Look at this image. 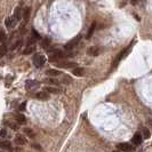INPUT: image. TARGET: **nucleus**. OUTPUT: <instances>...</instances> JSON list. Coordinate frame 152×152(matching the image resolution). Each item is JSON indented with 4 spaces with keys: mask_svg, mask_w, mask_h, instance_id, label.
I'll list each match as a JSON object with an SVG mask.
<instances>
[{
    "mask_svg": "<svg viewBox=\"0 0 152 152\" xmlns=\"http://www.w3.org/2000/svg\"><path fill=\"white\" fill-rule=\"evenodd\" d=\"M16 23H17V21H16L13 16H10V17L6 18V21H5V24H6L7 28H13V26H15Z\"/></svg>",
    "mask_w": 152,
    "mask_h": 152,
    "instance_id": "nucleus-10",
    "label": "nucleus"
},
{
    "mask_svg": "<svg viewBox=\"0 0 152 152\" xmlns=\"http://www.w3.org/2000/svg\"><path fill=\"white\" fill-rule=\"evenodd\" d=\"M132 46H133V45H130L129 47H127V48H125V49L122 50L121 53L119 54V55H118V56H117V57L114 58L113 64H112V65H113V68H115V66H117V65L119 64V62H120V61H121V60H122V57H125V56H126L127 54L129 53V52H130V48H132Z\"/></svg>",
    "mask_w": 152,
    "mask_h": 152,
    "instance_id": "nucleus-3",
    "label": "nucleus"
},
{
    "mask_svg": "<svg viewBox=\"0 0 152 152\" xmlns=\"http://www.w3.org/2000/svg\"><path fill=\"white\" fill-rule=\"evenodd\" d=\"M15 119L17 120V122H18V124H21V125H23V124H25V122H26L25 115H23V114H16Z\"/></svg>",
    "mask_w": 152,
    "mask_h": 152,
    "instance_id": "nucleus-19",
    "label": "nucleus"
},
{
    "mask_svg": "<svg viewBox=\"0 0 152 152\" xmlns=\"http://www.w3.org/2000/svg\"><path fill=\"white\" fill-rule=\"evenodd\" d=\"M6 53H7V47L5 45H1V47H0V57L4 56Z\"/></svg>",
    "mask_w": 152,
    "mask_h": 152,
    "instance_id": "nucleus-24",
    "label": "nucleus"
},
{
    "mask_svg": "<svg viewBox=\"0 0 152 152\" xmlns=\"http://www.w3.org/2000/svg\"><path fill=\"white\" fill-rule=\"evenodd\" d=\"M143 134H144L145 138H149L150 137V132L146 129V128H143Z\"/></svg>",
    "mask_w": 152,
    "mask_h": 152,
    "instance_id": "nucleus-26",
    "label": "nucleus"
},
{
    "mask_svg": "<svg viewBox=\"0 0 152 152\" xmlns=\"http://www.w3.org/2000/svg\"><path fill=\"white\" fill-rule=\"evenodd\" d=\"M81 40V36H77L75 39H72L70 42H68L66 45L64 46V49H66V50H70V49H72V48H75L78 44H79V41Z\"/></svg>",
    "mask_w": 152,
    "mask_h": 152,
    "instance_id": "nucleus-5",
    "label": "nucleus"
},
{
    "mask_svg": "<svg viewBox=\"0 0 152 152\" xmlns=\"http://www.w3.org/2000/svg\"><path fill=\"white\" fill-rule=\"evenodd\" d=\"M64 57H65V54L63 53V52H61V50H54L53 53L49 54V62L56 63L58 60H62Z\"/></svg>",
    "mask_w": 152,
    "mask_h": 152,
    "instance_id": "nucleus-1",
    "label": "nucleus"
},
{
    "mask_svg": "<svg viewBox=\"0 0 152 152\" xmlns=\"http://www.w3.org/2000/svg\"><path fill=\"white\" fill-rule=\"evenodd\" d=\"M24 109H25V103H22V104L20 105V110H21V111H23Z\"/></svg>",
    "mask_w": 152,
    "mask_h": 152,
    "instance_id": "nucleus-30",
    "label": "nucleus"
},
{
    "mask_svg": "<svg viewBox=\"0 0 152 152\" xmlns=\"http://www.w3.org/2000/svg\"><path fill=\"white\" fill-rule=\"evenodd\" d=\"M0 152H2V151H0Z\"/></svg>",
    "mask_w": 152,
    "mask_h": 152,
    "instance_id": "nucleus-33",
    "label": "nucleus"
},
{
    "mask_svg": "<svg viewBox=\"0 0 152 152\" xmlns=\"http://www.w3.org/2000/svg\"><path fill=\"white\" fill-rule=\"evenodd\" d=\"M57 66L58 68H64V69H71V68H77V63L75 62H61V63H57Z\"/></svg>",
    "mask_w": 152,
    "mask_h": 152,
    "instance_id": "nucleus-6",
    "label": "nucleus"
},
{
    "mask_svg": "<svg viewBox=\"0 0 152 152\" xmlns=\"http://www.w3.org/2000/svg\"><path fill=\"white\" fill-rule=\"evenodd\" d=\"M46 75L49 77H56V76H61L62 72L58 71V70H54V69H49L46 71Z\"/></svg>",
    "mask_w": 152,
    "mask_h": 152,
    "instance_id": "nucleus-15",
    "label": "nucleus"
},
{
    "mask_svg": "<svg viewBox=\"0 0 152 152\" xmlns=\"http://www.w3.org/2000/svg\"><path fill=\"white\" fill-rule=\"evenodd\" d=\"M6 134H7V132L5 129H0V136L1 137H4V136H6Z\"/></svg>",
    "mask_w": 152,
    "mask_h": 152,
    "instance_id": "nucleus-29",
    "label": "nucleus"
},
{
    "mask_svg": "<svg viewBox=\"0 0 152 152\" xmlns=\"http://www.w3.org/2000/svg\"><path fill=\"white\" fill-rule=\"evenodd\" d=\"M45 83L47 84H52V85H58V80H56V79H54V78H47L45 79Z\"/></svg>",
    "mask_w": 152,
    "mask_h": 152,
    "instance_id": "nucleus-23",
    "label": "nucleus"
},
{
    "mask_svg": "<svg viewBox=\"0 0 152 152\" xmlns=\"http://www.w3.org/2000/svg\"><path fill=\"white\" fill-rule=\"evenodd\" d=\"M142 142H143V137H142V135H141L140 133H136V134L133 136V138H132V143L134 145H141Z\"/></svg>",
    "mask_w": 152,
    "mask_h": 152,
    "instance_id": "nucleus-7",
    "label": "nucleus"
},
{
    "mask_svg": "<svg viewBox=\"0 0 152 152\" xmlns=\"http://www.w3.org/2000/svg\"><path fill=\"white\" fill-rule=\"evenodd\" d=\"M113 152H118V151H113Z\"/></svg>",
    "mask_w": 152,
    "mask_h": 152,
    "instance_id": "nucleus-32",
    "label": "nucleus"
},
{
    "mask_svg": "<svg viewBox=\"0 0 152 152\" xmlns=\"http://www.w3.org/2000/svg\"><path fill=\"white\" fill-rule=\"evenodd\" d=\"M45 62H46V57L44 55H41V54L34 55V57H33V64H34V66L41 68V66H44Z\"/></svg>",
    "mask_w": 152,
    "mask_h": 152,
    "instance_id": "nucleus-2",
    "label": "nucleus"
},
{
    "mask_svg": "<svg viewBox=\"0 0 152 152\" xmlns=\"http://www.w3.org/2000/svg\"><path fill=\"white\" fill-rule=\"evenodd\" d=\"M96 29V22H93L91 25V28H89V30H88V33H87V36H86V38L89 39L93 36V33H94V31Z\"/></svg>",
    "mask_w": 152,
    "mask_h": 152,
    "instance_id": "nucleus-18",
    "label": "nucleus"
},
{
    "mask_svg": "<svg viewBox=\"0 0 152 152\" xmlns=\"http://www.w3.org/2000/svg\"><path fill=\"white\" fill-rule=\"evenodd\" d=\"M22 16H23V10H22V8H21V7H17V8L15 9V12H14V16H13V17H14V18H15L16 21L18 22V21H20L21 18H22Z\"/></svg>",
    "mask_w": 152,
    "mask_h": 152,
    "instance_id": "nucleus-13",
    "label": "nucleus"
},
{
    "mask_svg": "<svg viewBox=\"0 0 152 152\" xmlns=\"http://www.w3.org/2000/svg\"><path fill=\"white\" fill-rule=\"evenodd\" d=\"M23 133L29 137H34V132L31 129V128H24L23 129Z\"/></svg>",
    "mask_w": 152,
    "mask_h": 152,
    "instance_id": "nucleus-21",
    "label": "nucleus"
},
{
    "mask_svg": "<svg viewBox=\"0 0 152 152\" xmlns=\"http://www.w3.org/2000/svg\"><path fill=\"white\" fill-rule=\"evenodd\" d=\"M9 127L14 130L18 129V125H16V124H14V122H9Z\"/></svg>",
    "mask_w": 152,
    "mask_h": 152,
    "instance_id": "nucleus-25",
    "label": "nucleus"
},
{
    "mask_svg": "<svg viewBox=\"0 0 152 152\" xmlns=\"http://www.w3.org/2000/svg\"><path fill=\"white\" fill-rule=\"evenodd\" d=\"M119 150H121L122 152H134L135 151V146L130 143H119L117 146Z\"/></svg>",
    "mask_w": 152,
    "mask_h": 152,
    "instance_id": "nucleus-4",
    "label": "nucleus"
},
{
    "mask_svg": "<svg viewBox=\"0 0 152 152\" xmlns=\"http://www.w3.org/2000/svg\"><path fill=\"white\" fill-rule=\"evenodd\" d=\"M30 7H26L24 10H23V18H24V21H25V23H26V21H28V18H29V16H30Z\"/></svg>",
    "mask_w": 152,
    "mask_h": 152,
    "instance_id": "nucleus-20",
    "label": "nucleus"
},
{
    "mask_svg": "<svg viewBox=\"0 0 152 152\" xmlns=\"http://www.w3.org/2000/svg\"><path fill=\"white\" fill-rule=\"evenodd\" d=\"M32 36H33V37H36V38H37V39H40V36H39V34H38V32H37V31L34 30V29L32 30Z\"/></svg>",
    "mask_w": 152,
    "mask_h": 152,
    "instance_id": "nucleus-28",
    "label": "nucleus"
},
{
    "mask_svg": "<svg viewBox=\"0 0 152 152\" xmlns=\"http://www.w3.org/2000/svg\"><path fill=\"white\" fill-rule=\"evenodd\" d=\"M5 40V32L2 30H0V42H2Z\"/></svg>",
    "mask_w": 152,
    "mask_h": 152,
    "instance_id": "nucleus-27",
    "label": "nucleus"
},
{
    "mask_svg": "<svg viewBox=\"0 0 152 152\" xmlns=\"http://www.w3.org/2000/svg\"><path fill=\"white\" fill-rule=\"evenodd\" d=\"M14 142L17 145H24L26 143V138H25V136L20 134V135H16V137L14 138Z\"/></svg>",
    "mask_w": 152,
    "mask_h": 152,
    "instance_id": "nucleus-9",
    "label": "nucleus"
},
{
    "mask_svg": "<svg viewBox=\"0 0 152 152\" xmlns=\"http://www.w3.org/2000/svg\"><path fill=\"white\" fill-rule=\"evenodd\" d=\"M72 73L75 75V76L77 77H83L85 75V69L84 68H75L73 70H72Z\"/></svg>",
    "mask_w": 152,
    "mask_h": 152,
    "instance_id": "nucleus-16",
    "label": "nucleus"
},
{
    "mask_svg": "<svg viewBox=\"0 0 152 152\" xmlns=\"http://www.w3.org/2000/svg\"><path fill=\"white\" fill-rule=\"evenodd\" d=\"M45 91L46 93H50V94H60L62 91L60 89V88H56V87L47 86V87H45Z\"/></svg>",
    "mask_w": 152,
    "mask_h": 152,
    "instance_id": "nucleus-14",
    "label": "nucleus"
},
{
    "mask_svg": "<svg viewBox=\"0 0 152 152\" xmlns=\"http://www.w3.org/2000/svg\"><path fill=\"white\" fill-rule=\"evenodd\" d=\"M38 86H39V83L38 81H34V80H28V81L25 83V88H26L28 91L34 89V88H37Z\"/></svg>",
    "mask_w": 152,
    "mask_h": 152,
    "instance_id": "nucleus-8",
    "label": "nucleus"
},
{
    "mask_svg": "<svg viewBox=\"0 0 152 152\" xmlns=\"http://www.w3.org/2000/svg\"><path fill=\"white\" fill-rule=\"evenodd\" d=\"M36 97L38 99H41V101H47V99H49V95L46 91H39L36 94Z\"/></svg>",
    "mask_w": 152,
    "mask_h": 152,
    "instance_id": "nucleus-12",
    "label": "nucleus"
},
{
    "mask_svg": "<svg viewBox=\"0 0 152 152\" xmlns=\"http://www.w3.org/2000/svg\"><path fill=\"white\" fill-rule=\"evenodd\" d=\"M87 54L91 55V56H97L99 54V48L96 47V46H93V47H91V48L87 50Z\"/></svg>",
    "mask_w": 152,
    "mask_h": 152,
    "instance_id": "nucleus-11",
    "label": "nucleus"
},
{
    "mask_svg": "<svg viewBox=\"0 0 152 152\" xmlns=\"http://www.w3.org/2000/svg\"><path fill=\"white\" fill-rule=\"evenodd\" d=\"M0 148L5 150H10L12 149V143L9 141H0Z\"/></svg>",
    "mask_w": 152,
    "mask_h": 152,
    "instance_id": "nucleus-17",
    "label": "nucleus"
},
{
    "mask_svg": "<svg viewBox=\"0 0 152 152\" xmlns=\"http://www.w3.org/2000/svg\"><path fill=\"white\" fill-rule=\"evenodd\" d=\"M32 148H36V149H38V150H41V148L37 144H32Z\"/></svg>",
    "mask_w": 152,
    "mask_h": 152,
    "instance_id": "nucleus-31",
    "label": "nucleus"
},
{
    "mask_svg": "<svg viewBox=\"0 0 152 152\" xmlns=\"http://www.w3.org/2000/svg\"><path fill=\"white\" fill-rule=\"evenodd\" d=\"M34 49H36V48H34V46H29L25 50H23L22 54L23 55H29V54L33 53V52H34Z\"/></svg>",
    "mask_w": 152,
    "mask_h": 152,
    "instance_id": "nucleus-22",
    "label": "nucleus"
}]
</instances>
